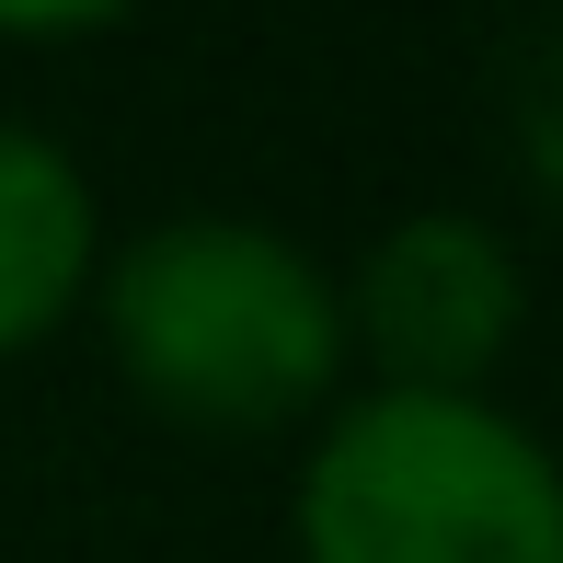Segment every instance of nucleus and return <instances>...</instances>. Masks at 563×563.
Listing matches in <instances>:
<instances>
[{
  "label": "nucleus",
  "instance_id": "obj_1",
  "mask_svg": "<svg viewBox=\"0 0 563 563\" xmlns=\"http://www.w3.org/2000/svg\"><path fill=\"white\" fill-rule=\"evenodd\" d=\"M81 322L104 334L126 391L208 449L311 438L356 391L334 253L242 208H185L104 242Z\"/></svg>",
  "mask_w": 563,
  "mask_h": 563
},
{
  "label": "nucleus",
  "instance_id": "obj_2",
  "mask_svg": "<svg viewBox=\"0 0 563 563\" xmlns=\"http://www.w3.org/2000/svg\"><path fill=\"white\" fill-rule=\"evenodd\" d=\"M299 563H563V449L506 391H356L299 438Z\"/></svg>",
  "mask_w": 563,
  "mask_h": 563
},
{
  "label": "nucleus",
  "instance_id": "obj_3",
  "mask_svg": "<svg viewBox=\"0 0 563 563\" xmlns=\"http://www.w3.org/2000/svg\"><path fill=\"white\" fill-rule=\"evenodd\" d=\"M345 356L368 391H495L529 345V253L483 208H402L334 265Z\"/></svg>",
  "mask_w": 563,
  "mask_h": 563
},
{
  "label": "nucleus",
  "instance_id": "obj_5",
  "mask_svg": "<svg viewBox=\"0 0 563 563\" xmlns=\"http://www.w3.org/2000/svg\"><path fill=\"white\" fill-rule=\"evenodd\" d=\"M139 12L150 0H0V46H92Z\"/></svg>",
  "mask_w": 563,
  "mask_h": 563
},
{
  "label": "nucleus",
  "instance_id": "obj_4",
  "mask_svg": "<svg viewBox=\"0 0 563 563\" xmlns=\"http://www.w3.org/2000/svg\"><path fill=\"white\" fill-rule=\"evenodd\" d=\"M104 242L115 230H104V196H92L81 150L0 115V368H23L35 345H58L81 322Z\"/></svg>",
  "mask_w": 563,
  "mask_h": 563
}]
</instances>
